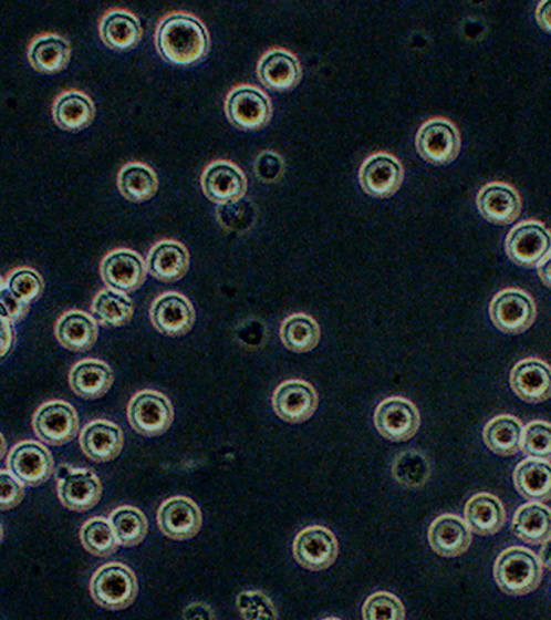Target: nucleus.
I'll use <instances>...</instances> for the list:
<instances>
[{
	"label": "nucleus",
	"mask_w": 551,
	"mask_h": 620,
	"mask_svg": "<svg viewBox=\"0 0 551 620\" xmlns=\"http://www.w3.org/2000/svg\"><path fill=\"white\" fill-rule=\"evenodd\" d=\"M156 45L159 55L170 64L190 66L209 52L210 35L195 14L173 12L158 22Z\"/></svg>",
	"instance_id": "1"
},
{
	"label": "nucleus",
	"mask_w": 551,
	"mask_h": 620,
	"mask_svg": "<svg viewBox=\"0 0 551 620\" xmlns=\"http://www.w3.org/2000/svg\"><path fill=\"white\" fill-rule=\"evenodd\" d=\"M497 586L510 596L534 592L543 580V565L533 551L512 546L502 550L495 564Z\"/></svg>",
	"instance_id": "2"
},
{
	"label": "nucleus",
	"mask_w": 551,
	"mask_h": 620,
	"mask_svg": "<svg viewBox=\"0 0 551 620\" xmlns=\"http://www.w3.org/2000/svg\"><path fill=\"white\" fill-rule=\"evenodd\" d=\"M90 593L92 600L103 609H127L138 596L137 576L128 566L113 561L92 575Z\"/></svg>",
	"instance_id": "3"
},
{
	"label": "nucleus",
	"mask_w": 551,
	"mask_h": 620,
	"mask_svg": "<svg viewBox=\"0 0 551 620\" xmlns=\"http://www.w3.org/2000/svg\"><path fill=\"white\" fill-rule=\"evenodd\" d=\"M128 423L143 437H159L170 430L174 421L171 401L162 392L139 391L129 401Z\"/></svg>",
	"instance_id": "4"
},
{
	"label": "nucleus",
	"mask_w": 551,
	"mask_h": 620,
	"mask_svg": "<svg viewBox=\"0 0 551 620\" xmlns=\"http://www.w3.org/2000/svg\"><path fill=\"white\" fill-rule=\"evenodd\" d=\"M490 318L499 331L509 335H520L533 327L538 318V307L533 297L524 290L509 288L501 290L491 300Z\"/></svg>",
	"instance_id": "5"
},
{
	"label": "nucleus",
	"mask_w": 551,
	"mask_h": 620,
	"mask_svg": "<svg viewBox=\"0 0 551 620\" xmlns=\"http://www.w3.org/2000/svg\"><path fill=\"white\" fill-rule=\"evenodd\" d=\"M32 428L48 445H65L80 433V416L70 402L53 400L42 404L33 414Z\"/></svg>",
	"instance_id": "6"
},
{
	"label": "nucleus",
	"mask_w": 551,
	"mask_h": 620,
	"mask_svg": "<svg viewBox=\"0 0 551 620\" xmlns=\"http://www.w3.org/2000/svg\"><path fill=\"white\" fill-rule=\"evenodd\" d=\"M551 251V230L539 220H524L512 227L506 239V254L521 268H538Z\"/></svg>",
	"instance_id": "7"
},
{
	"label": "nucleus",
	"mask_w": 551,
	"mask_h": 620,
	"mask_svg": "<svg viewBox=\"0 0 551 620\" xmlns=\"http://www.w3.org/2000/svg\"><path fill=\"white\" fill-rule=\"evenodd\" d=\"M415 145L425 162L446 166L456 162L461 149V135L451 121L433 118L420 125Z\"/></svg>",
	"instance_id": "8"
},
{
	"label": "nucleus",
	"mask_w": 551,
	"mask_h": 620,
	"mask_svg": "<svg viewBox=\"0 0 551 620\" xmlns=\"http://www.w3.org/2000/svg\"><path fill=\"white\" fill-rule=\"evenodd\" d=\"M225 110L230 123L241 130H260L272 118V103L258 86L239 85L227 95Z\"/></svg>",
	"instance_id": "9"
},
{
	"label": "nucleus",
	"mask_w": 551,
	"mask_h": 620,
	"mask_svg": "<svg viewBox=\"0 0 551 620\" xmlns=\"http://www.w3.org/2000/svg\"><path fill=\"white\" fill-rule=\"evenodd\" d=\"M374 423L382 437L401 443L418 433L419 411L413 401L403 396H391L376 406Z\"/></svg>",
	"instance_id": "10"
},
{
	"label": "nucleus",
	"mask_w": 551,
	"mask_h": 620,
	"mask_svg": "<svg viewBox=\"0 0 551 620\" xmlns=\"http://www.w3.org/2000/svg\"><path fill=\"white\" fill-rule=\"evenodd\" d=\"M103 483L90 468L62 467L58 477V498L72 512H89L100 503Z\"/></svg>",
	"instance_id": "11"
},
{
	"label": "nucleus",
	"mask_w": 551,
	"mask_h": 620,
	"mask_svg": "<svg viewBox=\"0 0 551 620\" xmlns=\"http://www.w3.org/2000/svg\"><path fill=\"white\" fill-rule=\"evenodd\" d=\"M337 540L335 535L323 526H309L298 533L293 541V556L302 568L321 571L331 568L336 561Z\"/></svg>",
	"instance_id": "12"
},
{
	"label": "nucleus",
	"mask_w": 551,
	"mask_h": 620,
	"mask_svg": "<svg viewBox=\"0 0 551 620\" xmlns=\"http://www.w3.org/2000/svg\"><path fill=\"white\" fill-rule=\"evenodd\" d=\"M8 469L29 487H40L52 477L55 464L50 450L35 441H22L8 455Z\"/></svg>",
	"instance_id": "13"
},
{
	"label": "nucleus",
	"mask_w": 551,
	"mask_h": 620,
	"mask_svg": "<svg viewBox=\"0 0 551 620\" xmlns=\"http://www.w3.org/2000/svg\"><path fill=\"white\" fill-rule=\"evenodd\" d=\"M319 396L315 388L303 380H289L276 388L272 396L274 414L289 424H302L315 415Z\"/></svg>",
	"instance_id": "14"
},
{
	"label": "nucleus",
	"mask_w": 551,
	"mask_h": 620,
	"mask_svg": "<svg viewBox=\"0 0 551 620\" xmlns=\"http://www.w3.org/2000/svg\"><path fill=\"white\" fill-rule=\"evenodd\" d=\"M360 183L367 196L375 198L394 196L404 183L403 164L393 154H372L361 166Z\"/></svg>",
	"instance_id": "15"
},
{
	"label": "nucleus",
	"mask_w": 551,
	"mask_h": 620,
	"mask_svg": "<svg viewBox=\"0 0 551 620\" xmlns=\"http://www.w3.org/2000/svg\"><path fill=\"white\" fill-rule=\"evenodd\" d=\"M147 264L137 251L117 249L101 261V278L110 289L129 293L142 288L147 278Z\"/></svg>",
	"instance_id": "16"
},
{
	"label": "nucleus",
	"mask_w": 551,
	"mask_h": 620,
	"mask_svg": "<svg viewBox=\"0 0 551 620\" xmlns=\"http://www.w3.org/2000/svg\"><path fill=\"white\" fill-rule=\"evenodd\" d=\"M149 318L163 335L183 337L195 327L196 310L181 293L167 292L154 299Z\"/></svg>",
	"instance_id": "17"
},
{
	"label": "nucleus",
	"mask_w": 551,
	"mask_h": 620,
	"mask_svg": "<svg viewBox=\"0 0 551 620\" xmlns=\"http://www.w3.org/2000/svg\"><path fill=\"white\" fill-rule=\"evenodd\" d=\"M201 187L209 200L216 205H227L245 198L248 178L236 164L216 159L202 172Z\"/></svg>",
	"instance_id": "18"
},
{
	"label": "nucleus",
	"mask_w": 551,
	"mask_h": 620,
	"mask_svg": "<svg viewBox=\"0 0 551 620\" xmlns=\"http://www.w3.org/2000/svg\"><path fill=\"white\" fill-rule=\"evenodd\" d=\"M157 521L164 536L173 540H190L201 529L200 507L191 498L173 497L158 508Z\"/></svg>",
	"instance_id": "19"
},
{
	"label": "nucleus",
	"mask_w": 551,
	"mask_h": 620,
	"mask_svg": "<svg viewBox=\"0 0 551 620\" xmlns=\"http://www.w3.org/2000/svg\"><path fill=\"white\" fill-rule=\"evenodd\" d=\"M510 385L520 400L540 404L551 399V365L540 358H526L510 372Z\"/></svg>",
	"instance_id": "20"
},
{
	"label": "nucleus",
	"mask_w": 551,
	"mask_h": 620,
	"mask_svg": "<svg viewBox=\"0 0 551 620\" xmlns=\"http://www.w3.org/2000/svg\"><path fill=\"white\" fill-rule=\"evenodd\" d=\"M477 207L487 221L510 225L519 219L523 202L519 192L509 183L492 182L478 192Z\"/></svg>",
	"instance_id": "21"
},
{
	"label": "nucleus",
	"mask_w": 551,
	"mask_h": 620,
	"mask_svg": "<svg viewBox=\"0 0 551 620\" xmlns=\"http://www.w3.org/2000/svg\"><path fill=\"white\" fill-rule=\"evenodd\" d=\"M80 447L92 462H113L124 448L123 430L111 421H91L81 431Z\"/></svg>",
	"instance_id": "22"
},
{
	"label": "nucleus",
	"mask_w": 551,
	"mask_h": 620,
	"mask_svg": "<svg viewBox=\"0 0 551 620\" xmlns=\"http://www.w3.org/2000/svg\"><path fill=\"white\" fill-rule=\"evenodd\" d=\"M258 75L269 90L287 92L298 86L302 80L301 62L294 53L283 48H273L260 58Z\"/></svg>",
	"instance_id": "23"
},
{
	"label": "nucleus",
	"mask_w": 551,
	"mask_h": 620,
	"mask_svg": "<svg viewBox=\"0 0 551 620\" xmlns=\"http://www.w3.org/2000/svg\"><path fill=\"white\" fill-rule=\"evenodd\" d=\"M428 540L435 554L443 557H458L470 549L472 535L470 526L457 515H443L432 523Z\"/></svg>",
	"instance_id": "24"
},
{
	"label": "nucleus",
	"mask_w": 551,
	"mask_h": 620,
	"mask_svg": "<svg viewBox=\"0 0 551 620\" xmlns=\"http://www.w3.org/2000/svg\"><path fill=\"white\" fill-rule=\"evenodd\" d=\"M190 255L187 247L177 240H162L149 250L147 269L149 275L162 282H177L187 273Z\"/></svg>",
	"instance_id": "25"
},
{
	"label": "nucleus",
	"mask_w": 551,
	"mask_h": 620,
	"mask_svg": "<svg viewBox=\"0 0 551 620\" xmlns=\"http://www.w3.org/2000/svg\"><path fill=\"white\" fill-rule=\"evenodd\" d=\"M100 35L111 50L127 51L142 41L143 28L133 12L115 8L101 18Z\"/></svg>",
	"instance_id": "26"
},
{
	"label": "nucleus",
	"mask_w": 551,
	"mask_h": 620,
	"mask_svg": "<svg viewBox=\"0 0 551 620\" xmlns=\"http://www.w3.org/2000/svg\"><path fill=\"white\" fill-rule=\"evenodd\" d=\"M58 342L72 352L90 351L98 339V324L89 313L67 310L55 323Z\"/></svg>",
	"instance_id": "27"
},
{
	"label": "nucleus",
	"mask_w": 551,
	"mask_h": 620,
	"mask_svg": "<svg viewBox=\"0 0 551 620\" xmlns=\"http://www.w3.org/2000/svg\"><path fill=\"white\" fill-rule=\"evenodd\" d=\"M113 384L114 372L104 361L84 360L71 368L70 386L80 399L98 400Z\"/></svg>",
	"instance_id": "28"
},
{
	"label": "nucleus",
	"mask_w": 551,
	"mask_h": 620,
	"mask_svg": "<svg viewBox=\"0 0 551 620\" xmlns=\"http://www.w3.org/2000/svg\"><path fill=\"white\" fill-rule=\"evenodd\" d=\"M467 525L480 536H492L502 530L507 521L505 504L490 493H478L466 504Z\"/></svg>",
	"instance_id": "29"
},
{
	"label": "nucleus",
	"mask_w": 551,
	"mask_h": 620,
	"mask_svg": "<svg viewBox=\"0 0 551 620\" xmlns=\"http://www.w3.org/2000/svg\"><path fill=\"white\" fill-rule=\"evenodd\" d=\"M511 529L527 545H543L551 537V508L541 502L523 504L512 517Z\"/></svg>",
	"instance_id": "30"
},
{
	"label": "nucleus",
	"mask_w": 551,
	"mask_h": 620,
	"mask_svg": "<svg viewBox=\"0 0 551 620\" xmlns=\"http://www.w3.org/2000/svg\"><path fill=\"white\" fill-rule=\"evenodd\" d=\"M517 492L529 502L551 500V462L529 457L517 464L514 469Z\"/></svg>",
	"instance_id": "31"
},
{
	"label": "nucleus",
	"mask_w": 551,
	"mask_h": 620,
	"mask_svg": "<svg viewBox=\"0 0 551 620\" xmlns=\"http://www.w3.org/2000/svg\"><path fill=\"white\" fill-rule=\"evenodd\" d=\"M53 121L58 127L79 131L89 127L95 116V105L85 92L67 90L53 101Z\"/></svg>",
	"instance_id": "32"
},
{
	"label": "nucleus",
	"mask_w": 551,
	"mask_h": 620,
	"mask_svg": "<svg viewBox=\"0 0 551 620\" xmlns=\"http://www.w3.org/2000/svg\"><path fill=\"white\" fill-rule=\"evenodd\" d=\"M28 60L37 71L55 74L70 64V42L58 33H42L29 45Z\"/></svg>",
	"instance_id": "33"
},
{
	"label": "nucleus",
	"mask_w": 551,
	"mask_h": 620,
	"mask_svg": "<svg viewBox=\"0 0 551 620\" xmlns=\"http://www.w3.org/2000/svg\"><path fill=\"white\" fill-rule=\"evenodd\" d=\"M524 424L514 415L501 414L488 421L482 440L492 453L511 457L521 452Z\"/></svg>",
	"instance_id": "34"
},
{
	"label": "nucleus",
	"mask_w": 551,
	"mask_h": 620,
	"mask_svg": "<svg viewBox=\"0 0 551 620\" xmlns=\"http://www.w3.org/2000/svg\"><path fill=\"white\" fill-rule=\"evenodd\" d=\"M118 190L127 200L143 203L156 196L158 177L147 164L133 162L119 169Z\"/></svg>",
	"instance_id": "35"
},
{
	"label": "nucleus",
	"mask_w": 551,
	"mask_h": 620,
	"mask_svg": "<svg viewBox=\"0 0 551 620\" xmlns=\"http://www.w3.org/2000/svg\"><path fill=\"white\" fill-rule=\"evenodd\" d=\"M95 321L106 328H121L132 322L133 300L114 289H103L96 293L91 304Z\"/></svg>",
	"instance_id": "36"
},
{
	"label": "nucleus",
	"mask_w": 551,
	"mask_h": 620,
	"mask_svg": "<svg viewBox=\"0 0 551 620\" xmlns=\"http://www.w3.org/2000/svg\"><path fill=\"white\" fill-rule=\"evenodd\" d=\"M280 339L289 351L297 353L311 352L321 342V327L309 314H290L280 327Z\"/></svg>",
	"instance_id": "37"
},
{
	"label": "nucleus",
	"mask_w": 551,
	"mask_h": 620,
	"mask_svg": "<svg viewBox=\"0 0 551 620\" xmlns=\"http://www.w3.org/2000/svg\"><path fill=\"white\" fill-rule=\"evenodd\" d=\"M119 546L142 545L148 533V520L142 510L133 506L115 508L108 518Z\"/></svg>",
	"instance_id": "38"
},
{
	"label": "nucleus",
	"mask_w": 551,
	"mask_h": 620,
	"mask_svg": "<svg viewBox=\"0 0 551 620\" xmlns=\"http://www.w3.org/2000/svg\"><path fill=\"white\" fill-rule=\"evenodd\" d=\"M393 476L407 488H419L428 483L432 476V464L428 462L427 455L409 450L396 455L393 463Z\"/></svg>",
	"instance_id": "39"
},
{
	"label": "nucleus",
	"mask_w": 551,
	"mask_h": 620,
	"mask_svg": "<svg viewBox=\"0 0 551 620\" xmlns=\"http://www.w3.org/2000/svg\"><path fill=\"white\" fill-rule=\"evenodd\" d=\"M80 539L92 556L108 557L117 551L118 541L113 526L104 517H92L81 527Z\"/></svg>",
	"instance_id": "40"
},
{
	"label": "nucleus",
	"mask_w": 551,
	"mask_h": 620,
	"mask_svg": "<svg viewBox=\"0 0 551 620\" xmlns=\"http://www.w3.org/2000/svg\"><path fill=\"white\" fill-rule=\"evenodd\" d=\"M521 452L527 457L543 458L551 462V423L536 420L524 425Z\"/></svg>",
	"instance_id": "41"
},
{
	"label": "nucleus",
	"mask_w": 551,
	"mask_h": 620,
	"mask_svg": "<svg viewBox=\"0 0 551 620\" xmlns=\"http://www.w3.org/2000/svg\"><path fill=\"white\" fill-rule=\"evenodd\" d=\"M8 288L12 290L17 297L25 300L27 303L35 302L41 298L45 285L37 270L31 268H19L8 275V279L3 280Z\"/></svg>",
	"instance_id": "42"
},
{
	"label": "nucleus",
	"mask_w": 551,
	"mask_h": 620,
	"mask_svg": "<svg viewBox=\"0 0 551 620\" xmlns=\"http://www.w3.org/2000/svg\"><path fill=\"white\" fill-rule=\"evenodd\" d=\"M362 617L366 620H404L405 608L395 595L378 592L366 599Z\"/></svg>",
	"instance_id": "43"
},
{
	"label": "nucleus",
	"mask_w": 551,
	"mask_h": 620,
	"mask_svg": "<svg viewBox=\"0 0 551 620\" xmlns=\"http://www.w3.org/2000/svg\"><path fill=\"white\" fill-rule=\"evenodd\" d=\"M217 219L227 230L248 231L254 225V206L245 198L217 208Z\"/></svg>",
	"instance_id": "44"
},
{
	"label": "nucleus",
	"mask_w": 551,
	"mask_h": 620,
	"mask_svg": "<svg viewBox=\"0 0 551 620\" xmlns=\"http://www.w3.org/2000/svg\"><path fill=\"white\" fill-rule=\"evenodd\" d=\"M236 607L245 619H276L279 618L272 600L259 590H249L237 596Z\"/></svg>",
	"instance_id": "45"
},
{
	"label": "nucleus",
	"mask_w": 551,
	"mask_h": 620,
	"mask_svg": "<svg viewBox=\"0 0 551 620\" xmlns=\"http://www.w3.org/2000/svg\"><path fill=\"white\" fill-rule=\"evenodd\" d=\"M253 169L260 182L273 184L282 180L284 172H287V164H284L282 155L266 149L254 159Z\"/></svg>",
	"instance_id": "46"
},
{
	"label": "nucleus",
	"mask_w": 551,
	"mask_h": 620,
	"mask_svg": "<svg viewBox=\"0 0 551 620\" xmlns=\"http://www.w3.org/2000/svg\"><path fill=\"white\" fill-rule=\"evenodd\" d=\"M0 478H2V483H0L2 484V503H0V507H2L3 512L12 510L25 497V487H23L25 484L19 482L9 469H3Z\"/></svg>",
	"instance_id": "47"
},
{
	"label": "nucleus",
	"mask_w": 551,
	"mask_h": 620,
	"mask_svg": "<svg viewBox=\"0 0 551 620\" xmlns=\"http://www.w3.org/2000/svg\"><path fill=\"white\" fill-rule=\"evenodd\" d=\"M0 300H2V318L17 323L27 317L29 303L17 297L4 282L2 283V289H0Z\"/></svg>",
	"instance_id": "48"
},
{
	"label": "nucleus",
	"mask_w": 551,
	"mask_h": 620,
	"mask_svg": "<svg viewBox=\"0 0 551 620\" xmlns=\"http://www.w3.org/2000/svg\"><path fill=\"white\" fill-rule=\"evenodd\" d=\"M183 617L186 619H215L216 614L209 604L196 602L188 604L186 610H184Z\"/></svg>",
	"instance_id": "49"
},
{
	"label": "nucleus",
	"mask_w": 551,
	"mask_h": 620,
	"mask_svg": "<svg viewBox=\"0 0 551 620\" xmlns=\"http://www.w3.org/2000/svg\"><path fill=\"white\" fill-rule=\"evenodd\" d=\"M14 339H17V333H14L13 323L8 321V319L2 318V358H7L9 352L12 351Z\"/></svg>",
	"instance_id": "50"
},
{
	"label": "nucleus",
	"mask_w": 551,
	"mask_h": 620,
	"mask_svg": "<svg viewBox=\"0 0 551 620\" xmlns=\"http://www.w3.org/2000/svg\"><path fill=\"white\" fill-rule=\"evenodd\" d=\"M536 21H538L540 28L551 33V0H544V2L538 4Z\"/></svg>",
	"instance_id": "51"
},
{
	"label": "nucleus",
	"mask_w": 551,
	"mask_h": 620,
	"mask_svg": "<svg viewBox=\"0 0 551 620\" xmlns=\"http://www.w3.org/2000/svg\"><path fill=\"white\" fill-rule=\"evenodd\" d=\"M538 273L541 282L551 289V251L538 265Z\"/></svg>",
	"instance_id": "52"
},
{
	"label": "nucleus",
	"mask_w": 551,
	"mask_h": 620,
	"mask_svg": "<svg viewBox=\"0 0 551 620\" xmlns=\"http://www.w3.org/2000/svg\"><path fill=\"white\" fill-rule=\"evenodd\" d=\"M540 561L544 569L551 571V537L541 545Z\"/></svg>",
	"instance_id": "53"
}]
</instances>
